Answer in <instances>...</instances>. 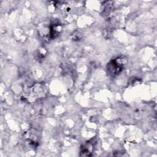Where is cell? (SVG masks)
Here are the masks:
<instances>
[{"label": "cell", "mask_w": 157, "mask_h": 157, "mask_svg": "<svg viewBox=\"0 0 157 157\" xmlns=\"http://www.w3.org/2000/svg\"><path fill=\"white\" fill-rule=\"evenodd\" d=\"M126 63L124 56H121L110 60L107 64V71L108 74L112 77L119 75L123 70Z\"/></svg>", "instance_id": "cell-1"}, {"label": "cell", "mask_w": 157, "mask_h": 157, "mask_svg": "<svg viewBox=\"0 0 157 157\" xmlns=\"http://www.w3.org/2000/svg\"><path fill=\"white\" fill-rule=\"evenodd\" d=\"M93 142H87L86 144L81 147L80 153H82L83 156H90V153H91L93 149Z\"/></svg>", "instance_id": "cell-2"}]
</instances>
